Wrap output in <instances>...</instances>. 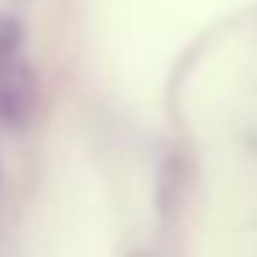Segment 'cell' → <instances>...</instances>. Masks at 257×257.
<instances>
[{"instance_id":"6da1fadb","label":"cell","mask_w":257,"mask_h":257,"mask_svg":"<svg viewBox=\"0 0 257 257\" xmlns=\"http://www.w3.org/2000/svg\"><path fill=\"white\" fill-rule=\"evenodd\" d=\"M32 109V78L25 71V64L18 60H0V113L22 120Z\"/></svg>"}]
</instances>
